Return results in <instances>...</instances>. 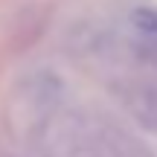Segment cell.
<instances>
[{
  "label": "cell",
  "mask_w": 157,
  "mask_h": 157,
  "mask_svg": "<svg viewBox=\"0 0 157 157\" xmlns=\"http://www.w3.org/2000/svg\"><path fill=\"white\" fill-rule=\"evenodd\" d=\"M131 47L148 61H157V12L154 9H140L131 15L128 23Z\"/></svg>",
  "instance_id": "obj_1"
},
{
  "label": "cell",
  "mask_w": 157,
  "mask_h": 157,
  "mask_svg": "<svg viewBox=\"0 0 157 157\" xmlns=\"http://www.w3.org/2000/svg\"><path fill=\"white\" fill-rule=\"evenodd\" d=\"M134 111L140 117V122H146L148 128L157 131V87H143L134 99Z\"/></svg>",
  "instance_id": "obj_2"
}]
</instances>
